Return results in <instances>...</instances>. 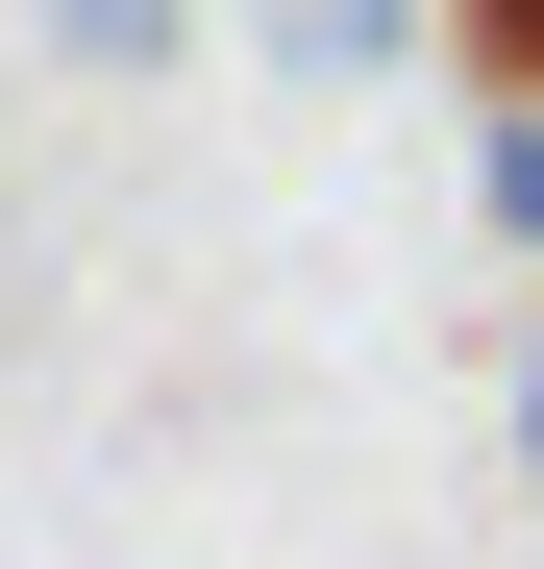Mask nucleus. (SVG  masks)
<instances>
[{
  "label": "nucleus",
  "mask_w": 544,
  "mask_h": 569,
  "mask_svg": "<svg viewBox=\"0 0 544 569\" xmlns=\"http://www.w3.org/2000/svg\"><path fill=\"white\" fill-rule=\"evenodd\" d=\"M50 50H74V74H124V100H149V74L199 50V0H50Z\"/></svg>",
  "instance_id": "obj_1"
},
{
  "label": "nucleus",
  "mask_w": 544,
  "mask_h": 569,
  "mask_svg": "<svg viewBox=\"0 0 544 569\" xmlns=\"http://www.w3.org/2000/svg\"><path fill=\"white\" fill-rule=\"evenodd\" d=\"M471 50H495V74H544V0H471Z\"/></svg>",
  "instance_id": "obj_2"
},
{
  "label": "nucleus",
  "mask_w": 544,
  "mask_h": 569,
  "mask_svg": "<svg viewBox=\"0 0 544 569\" xmlns=\"http://www.w3.org/2000/svg\"><path fill=\"white\" fill-rule=\"evenodd\" d=\"M520 496H544V347H520Z\"/></svg>",
  "instance_id": "obj_3"
}]
</instances>
